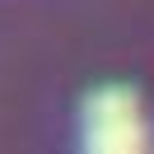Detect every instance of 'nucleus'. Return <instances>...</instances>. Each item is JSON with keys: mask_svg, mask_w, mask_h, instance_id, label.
<instances>
[{"mask_svg": "<svg viewBox=\"0 0 154 154\" xmlns=\"http://www.w3.org/2000/svg\"><path fill=\"white\" fill-rule=\"evenodd\" d=\"M145 117L140 107L135 112H117V117H94L84 122V149L94 154H135L145 149Z\"/></svg>", "mask_w": 154, "mask_h": 154, "instance_id": "obj_1", "label": "nucleus"}]
</instances>
